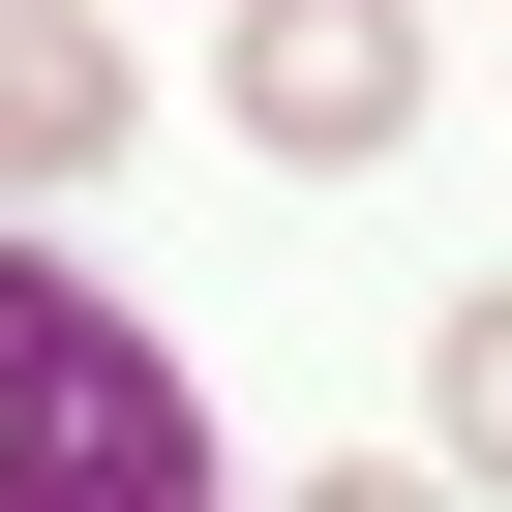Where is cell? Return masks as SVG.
Instances as JSON below:
<instances>
[{
	"label": "cell",
	"mask_w": 512,
	"mask_h": 512,
	"mask_svg": "<svg viewBox=\"0 0 512 512\" xmlns=\"http://www.w3.org/2000/svg\"><path fill=\"white\" fill-rule=\"evenodd\" d=\"M422 452H452V482H512V302H452V362H422Z\"/></svg>",
	"instance_id": "4"
},
{
	"label": "cell",
	"mask_w": 512,
	"mask_h": 512,
	"mask_svg": "<svg viewBox=\"0 0 512 512\" xmlns=\"http://www.w3.org/2000/svg\"><path fill=\"white\" fill-rule=\"evenodd\" d=\"M211 121H241V151H392V121H422V0H241Z\"/></svg>",
	"instance_id": "2"
},
{
	"label": "cell",
	"mask_w": 512,
	"mask_h": 512,
	"mask_svg": "<svg viewBox=\"0 0 512 512\" xmlns=\"http://www.w3.org/2000/svg\"><path fill=\"white\" fill-rule=\"evenodd\" d=\"M0 512H211V392L31 241H0Z\"/></svg>",
	"instance_id": "1"
},
{
	"label": "cell",
	"mask_w": 512,
	"mask_h": 512,
	"mask_svg": "<svg viewBox=\"0 0 512 512\" xmlns=\"http://www.w3.org/2000/svg\"><path fill=\"white\" fill-rule=\"evenodd\" d=\"M151 91H121V31H61V0H0V211H31V181H91Z\"/></svg>",
	"instance_id": "3"
}]
</instances>
